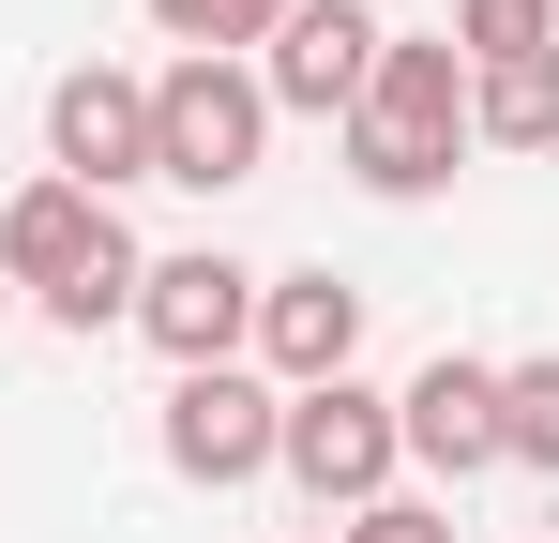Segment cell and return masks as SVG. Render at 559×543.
Masks as SVG:
<instances>
[{"label": "cell", "mask_w": 559, "mask_h": 543, "mask_svg": "<svg viewBox=\"0 0 559 543\" xmlns=\"http://www.w3.org/2000/svg\"><path fill=\"white\" fill-rule=\"evenodd\" d=\"M136 333L182 362V377H197V362H242V333H258V272L212 257V242H197V257H152V272H136Z\"/></svg>", "instance_id": "9c48e42d"}, {"label": "cell", "mask_w": 559, "mask_h": 543, "mask_svg": "<svg viewBox=\"0 0 559 543\" xmlns=\"http://www.w3.org/2000/svg\"><path fill=\"white\" fill-rule=\"evenodd\" d=\"M499 468H559V362H499Z\"/></svg>", "instance_id": "5bb4252c"}, {"label": "cell", "mask_w": 559, "mask_h": 543, "mask_svg": "<svg viewBox=\"0 0 559 543\" xmlns=\"http://www.w3.org/2000/svg\"><path fill=\"white\" fill-rule=\"evenodd\" d=\"M545 543H559V529H545Z\"/></svg>", "instance_id": "e0dca14e"}, {"label": "cell", "mask_w": 559, "mask_h": 543, "mask_svg": "<svg viewBox=\"0 0 559 543\" xmlns=\"http://www.w3.org/2000/svg\"><path fill=\"white\" fill-rule=\"evenodd\" d=\"M136 227H121V196H76V181H15V212H0V287H31L61 333H106V317H136Z\"/></svg>", "instance_id": "6da1fadb"}, {"label": "cell", "mask_w": 559, "mask_h": 543, "mask_svg": "<svg viewBox=\"0 0 559 543\" xmlns=\"http://www.w3.org/2000/svg\"><path fill=\"white\" fill-rule=\"evenodd\" d=\"M468 136H484V152H559V46L468 76Z\"/></svg>", "instance_id": "8fae6325"}, {"label": "cell", "mask_w": 559, "mask_h": 543, "mask_svg": "<svg viewBox=\"0 0 559 543\" xmlns=\"http://www.w3.org/2000/svg\"><path fill=\"white\" fill-rule=\"evenodd\" d=\"M393 438H408V468H439V483H468V468H499V362L439 348L408 393H393Z\"/></svg>", "instance_id": "30bf717a"}, {"label": "cell", "mask_w": 559, "mask_h": 543, "mask_svg": "<svg viewBox=\"0 0 559 543\" xmlns=\"http://www.w3.org/2000/svg\"><path fill=\"white\" fill-rule=\"evenodd\" d=\"M258 152H273L258 61H167V76H152V181L227 196V181H258Z\"/></svg>", "instance_id": "3957f363"}, {"label": "cell", "mask_w": 559, "mask_h": 543, "mask_svg": "<svg viewBox=\"0 0 559 543\" xmlns=\"http://www.w3.org/2000/svg\"><path fill=\"white\" fill-rule=\"evenodd\" d=\"M439 46H454L468 76H499V61H545V46H559V0H454V31H439Z\"/></svg>", "instance_id": "7c38bea8"}, {"label": "cell", "mask_w": 559, "mask_h": 543, "mask_svg": "<svg viewBox=\"0 0 559 543\" xmlns=\"http://www.w3.org/2000/svg\"><path fill=\"white\" fill-rule=\"evenodd\" d=\"M273 468L318 498V514H364V498H393V468H408V438H393V393H364V377H318V393H287Z\"/></svg>", "instance_id": "277c9868"}, {"label": "cell", "mask_w": 559, "mask_h": 543, "mask_svg": "<svg viewBox=\"0 0 559 543\" xmlns=\"http://www.w3.org/2000/svg\"><path fill=\"white\" fill-rule=\"evenodd\" d=\"M273 423H287V393L258 377V362H197V377H167V468L212 483V498L273 468Z\"/></svg>", "instance_id": "5b68a950"}, {"label": "cell", "mask_w": 559, "mask_h": 543, "mask_svg": "<svg viewBox=\"0 0 559 543\" xmlns=\"http://www.w3.org/2000/svg\"><path fill=\"white\" fill-rule=\"evenodd\" d=\"M258 377L273 393H318V377H348L364 362V287L348 272H258Z\"/></svg>", "instance_id": "52a82bcc"}, {"label": "cell", "mask_w": 559, "mask_h": 543, "mask_svg": "<svg viewBox=\"0 0 559 543\" xmlns=\"http://www.w3.org/2000/svg\"><path fill=\"white\" fill-rule=\"evenodd\" d=\"M46 152L76 196H121V181H152V76H121V61H76V76L46 90Z\"/></svg>", "instance_id": "8992f818"}, {"label": "cell", "mask_w": 559, "mask_h": 543, "mask_svg": "<svg viewBox=\"0 0 559 543\" xmlns=\"http://www.w3.org/2000/svg\"><path fill=\"white\" fill-rule=\"evenodd\" d=\"M378 46H393V31H378L364 0H287V31L258 46V90H273V106H302V121H348V106H364V76H378Z\"/></svg>", "instance_id": "ba28073f"}, {"label": "cell", "mask_w": 559, "mask_h": 543, "mask_svg": "<svg viewBox=\"0 0 559 543\" xmlns=\"http://www.w3.org/2000/svg\"><path fill=\"white\" fill-rule=\"evenodd\" d=\"M152 31H167L182 61H242V46L287 31V0H152Z\"/></svg>", "instance_id": "4fadbf2b"}, {"label": "cell", "mask_w": 559, "mask_h": 543, "mask_svg": "<svg viewBox=\"0 0 559 543\" xmlns=\"http://www.w3.org/2000/svg\"><path fill=\"white\" fill-rule=\"evenodd\" d=\"M333 543H454V514H439V498H364Z\"/></svg>", "instance_id": "9a60e30c"}, {"label": "cell", "mask_w": 559, "mask_h": 543, "mask_svg": "<svg viewBox=\"0 0 559 543\" xmlns=\"http://www.w3.org/2000/svg\"><path fill=\"white\" fill-rule=\"evenodd\" d=\"M0 317H15V287H0Z\"/></svg>", "instance_id": "2e32d148"}, {"label": "cell", "mask_w": 559, "mask_h": 543, "mask_svg": "<svg viewBox=\"0 0 559 543\" xmlns=\"http://www.w3.org/2000/svg\"><path fill=\"white\" fill-rule=\"evenodd\" d=\"M454 152H468V61L424 46V31H393L364 106H348V181H364V196H439Z\"/></svg>", "instance_id": "7a4b0ae2"}]
</instances>
